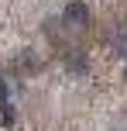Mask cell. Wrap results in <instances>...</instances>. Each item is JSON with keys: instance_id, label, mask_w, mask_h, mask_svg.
<instances>
[{"instance_id": "6da1fadb", "label": "cell", "mask_w": 127, "mask_h": 131, "mask_svg": "<svg viewBox=\"0 0 127 131\" xmlns=\"http://www.w3.org/2000/svg\"><path fill=\"white\" fill-rule=\"evenodd\" d=\"M65 17H69V21H86V7H82V4H69Z\"/></svg>"}, {"instance_id": "7a4b0ae2", "label": "cell", "mask_w": 127, "mask_h": 131, "mask_svg": "<svg viewBox=\"0 0 127 131\" xmlns=\"http://www.w3.org/2000/svg\"><path fill=\"white\" fill-rule=\"evenodd\" d=\"M0 97H7V83H4V79H0Z\"/></svg>"}]
</instances>
